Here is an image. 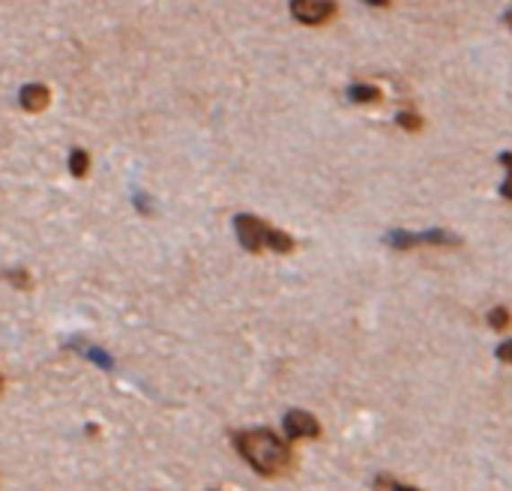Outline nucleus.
Instances as JSON below:
<instances>
[{"label": "nucleus", "mask_w": 512, "mask_h": 491, "mask_svg": "<svg viewBox=\"0 0 512 491\" xmlns=\"http://www.w3.org/2000/svg\"><path fill=\"white\" fill-rule=\"evenodd\" d=\"M234 446L237 452L246 459L252 468L264 477H273V473H282L291 461V450L278 434H273L269 428H252V432H240L234 437Z\"/></svg>", "instance_id": "nucleus-1"}, {"label": "nucleus", "mask_w": 512, "mask_h": 491, "mask_svg": "<svg viewBox=\"0 0 512 491\" xmlns=\"http://www.w3.org/2000/svg\"><path fill=\"white\" fill-rule=\"evenodd\" d=\"M386 243L393 249H413V246H455L458 237L449 234L444 228H431L422 231V234H410V231H390L386 234Z\"/></svg>", "instance_id": "nucleus-2"}, {"label": "nucleus", "mask_w": 512, "mask_h": 491, "mask_svg": "<svg viewBox=\"0 0 512 491\" xmlns=\"http://www.w3.org/2000/svg\"><path fill=\"white\" fill-rule=\"evenodd\" d=\"M234 231H237L243 249H249V252H260V249L267 246V237H269V231H273V228H267L258 216L240 213V216L234 219Z\"/></svg>", "instance_id": "nucleus-3"}, {"label": "nucleus", "mask_w": 512, "mask_h": 491, "mask_svg": "<svg viewBox=\"0 0 512 491\" xmlns=\"http://www.w3.org/2000/svg\"><path fill=\"white\" fill-rule=\"evenodd\" d=\"M336 13V6L327 4V0H296V4H291V15L300 24H323L330 19V15Z\"/></svg>", "instance_id": "nucleus-4"}, {"label": "nucleus", "mask_w": 512, "mask_h": 491, "mask_svg": "<svg viewBox=\"0 0 512 491\" xmlns=\"http://www.w3.org/2000/svg\"><path fill=\"white\" fill-rule=\"evenodd\" d=\"M321 425L318 419L305 410H287L285 414V434L287 437H318Z\"/></svg>", "instance_id": "nucleus-5"}, {"label": "nucleus", "mask_w": 512, "mask_h": 491, "mask_svg": "<svg viewBox=\"0 0 512 491\" xmlns=\"http://www.w3.org/2000/svg\"><path fill=\"white\" fill-rule=\"evenodd\" d=\"M49 100H51V93H49V87H42V84H27L22 91L24 111H42L45 105H49Z\"/></svg>", "instance_id": "nucleus-6"}, {"label": "nucleus", "mask_w": 512, "mask_h": 491, "mask_svg": "<svg viewBox=\"0 0 512 491\" xmlns=\"http://www.w3.org/2000/svg\"><path fill=\"white\" fill-rule=\"evenodd\" d=\"M348 100H354V102H377L381 100V91L372 84H350L348 87Z\"/></svg>", "instance_id": "nucleus-7"}, {"label": "nucleus", "mask_w": 512, "mask_h": 491, "mask_svg": "<svg viewBox=\"0 0 512 491\" xmlns=\"http://www.w3.org/2000/svg\"><path fill=\"white\" fill-rule=\"evenodd\" d=\"M87 168H90V156H87L81 147H75V150L69 153V171L75 174V177H84Z\"/></svg>", "instance_id": "nucleus-8"}, {"label": "nucleus", "mask_w": 512, "mask_h": 491, "mask_svg": "<svg viewBox=\"0 0 512 491\" xmlns=\"http://www.w3.org/2000/svg\"><path fill=\"white\" fill-rule=\"evenodd\" d=\"M500 165L507 168V180L500 183V195L512 201V153H500Z\"/></svg>", "instance_id": "nucleus-9"}, {"label": "nucleus", "mask_w": 512, "mask_h": 491, "mask_svg": "<svg viewBox=\"0 0 512 491\" xmlns=\"http://www.w3.org/2000/svg\"><path fill=\"white\" fill-rule=\"evenodd\" d=\"M395 123H399L402 129H408V132H417V129L422 127V120L417 118V114H410V111L395 114Z\"/></svg>", "instance_id": "nucleus-10"}, {"label": "nucleus", "mask_w": 512, "mask_h": 491, "mask_svg": "<svg viewBox=\"0 0 512 491\" xmlns=\"http://www.w3.org/2000/svg\"><path fill=\"white\" fill-rule=\"evenodd\" d=\"M489 324H491L494 329H503V327H507V324H509V311H507V309H503V306H498V309H491V311H489Z\"/></svg>", "instance_id": "nucleus-11"}, {"label": "nucleus", "mask_w": 512, "mask_h": 491, "mask_svg": "<svg viewBox=\"0 0 512 491\" xmlns=\"http://www.w3.org/2000/svg\"><path fill=\"white\" fill-rule=\"evenodd\" d=\"M494 354H498V360H500V363H512V338H507V342H500V345H498V351H494Z\"/></svg>", "instance_id": "nucleus-12"}, {"label": "nucleus", "mask_w": 512, "mask_h": 491, "mask_svg": "<svg viewBox=\"0 0 512 491\" xmlns=\"http://www.w3.org/2000/svg\"><path fill=\"white\" fill-rule=\"evenodd\" d=\"M9 279H13L15 285H22V288H24V285H31V279H27V273H9Z\"/></svg>", "instance_id": "nucleus-13"}, {"label": "nucleus", "mask_w": 512, "mask_h": 491, "mask_svg": "<svg viewBox=\"0 0 512 491\" xmlns=\"http://www.w3.org/2000/svg\"><path fill=\"white\" fill-rule=\"evenodd\" d=\"M395 491H419V488H410V486H395Z\"/></svg>", "instance_id": "nucleus-14"}, {"label": "nucleus", "mask_w": 512, "mask_h": 491, "mask_svg": "<svg viewBox=\"0 0 512 491\" xmlns=\"http://www.w3.org/2000/svg\"><path fill=\"white\" fill-rule=\"evenodd\" d=\"M503 19H507V24H509V31H512V10H509L507 15H503Z\"/></svg>", "instance_id": "nucleus-15"}]
</instances>
